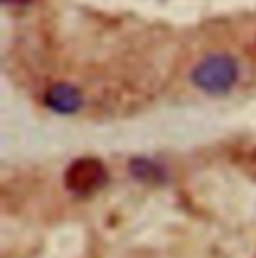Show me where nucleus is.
<instances>
[{
    "label": "nucleus",
    "mask_w": 256,
    "mask_h": 258,
    "mask_svg": "<svg viewBox=\"0 0 256 258\" xmlns=\"http://www.w3.org/2000/svg\"><path fill=\"white\" fill-rule=\"evenodd\" d=\"M238 62L226 52H214L204 56L192 68V84L210 96L228 94L238 82Z\"/></svg>",
    "instance_id": "f257e3e1"
},
{
    "label": "nucleus",
    "mask_w": 256,
    "mask_h": 258,
    "mask_svg": "<svg viewBox=\"0 0 256 258\" xmlns=\"http://www.w3.org/2000/svg\"><path fill=\"white\" fill-rule=\"evenodd\" d=\"M108 182V170L102 160L94 156H82L68 164L64 172V186L74 194H92L104 188Z\"/></svg>",
    "instance_id": "f03ea898"
},
{
    "label": "nucleus",
    "mask_w": 256,
    "mask_h": 258,
    "mask_svg": "<svg viewBox=\"0 0 256 258\" xmlns=\"http://www.w3.org/2000/svg\"><path fill=\"white\" fill-rule=\"evenodd\" d=\"M44 104L56 114H76L82 108V94L70 82H56L46 90Z\"/></svg>",
    "instance_id": "7ed1b4c3"
},
{
    "label": "nucleus",
    "mask_w": 256,
    "mask_h": 258,
    "mask_svg": "<svg viewBox=\"0 0 256 258\" xmlns=\"http://www.w3.org/2000/svg\"><path fill=\"white\" fill-rule=\"evenodd\" d=\"M128 170H130L132 178L142 184L162 186L168 182V170L162 164H158L156 160L146 158V156H134L128 162Z\"/></svg>",
    "instance_id": "20e7f679"
},
{
    "label": "nucleus",
    "mask_w": 256,
    "mask_h": 258,
    "mask_svg": "<svg viewBox=\"0 0 256 258\" xmlns=\"http://www.w3.org/2000/svg\"><path fill=\"white\" fill-rule=\"evenodd\" d=\"M30 0H4V4H14V6H20V4H28Z\"/></svg>",
    "instance_id": "39448f33"
}]
</instances>
